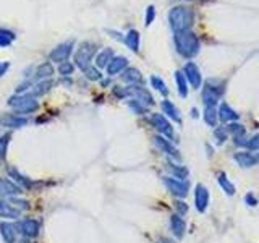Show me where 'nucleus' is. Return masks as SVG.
Returning a JSON list of instances; mask_svg holds the SVG:
<instances>
[{
    "instance_id": "nucleus-7",
    "label": "nucleus",
    "mask_w": 259,
    "mask_h": 243,
    "mask_svg": "<svg viewBox=\"0 0 259 243\" xmlns=\"http://www.w3.org/2000/svg\"><path fill=\"white\" fill-rule=\"evenodd\" d=\"M128 92H130V96H131L133 99L140 102L141 106H144L146 109L149 106L154 104V97H152V94L146 90V88L133 85V86H128Z\"/></svg>"
},
{
    "instance_id": "nucleus-12",
    "label": "nucleus",
    "mask_w": 259,
    "mask_h": 243,
    "mask_svg": "<svg viewBox=\"0 0 259 243\" xmlns=\"http://www.w3.org/2000/svg\"><path fill=\"white\" fill-rule=\"evenodd\" d=\"M194 204L200 213H204L209 204V190L201 183L196 185V190H194Z\"/></svg>"
},
{
    "instance_id": "nucleus-38",
    "label": "nucleus",
    "mask_w": 259,
    "mask_h": 243,
    "mask_svg": "<svg viewBox=\"0 0 259 243\" xmlns=\"http://www.w3.org/2000/svg\"><path fill=\"white\" fill-rule=\"evenodd\" d=\"M8 143H10V135H3V137H0V159H3L7 156Z\"/></svg>"
},
{
    "instance_id": "nucleus-48",
    "label": "nucleus",
    "mask_w": 259,
    "mask_h": 243,
    "mask_svg": "<svg viewBox=\"0 0 259 243\" xmlns=\"http://www.w3.org/2000/svg\"><path fill=\"white\" fill-rule=\"evenodd\" d=\"M191 112H193V114H191V115L194 117V119H196V117H198V110H196V109H193Z\"/></svg>"
},
{
    "instance_id": "nucleus-31",
    "label": "nucleus",
    "mask_w": 259,
    "mask_h": 243,
    "mask_svg": "<svg viewBox=\"0 0 259 243\" xmlns=\"http://www.w3.org/2000/svg\"><path fill=\"white\" fill-rule=\"evenodd\" d=\"M15 37H16L15 32L0 28V47H7V46H10L13 41H15Z\"/></svg>"
},
{
    "instance_id": "nucleus-41",
    "label": "nucleus",
    "mask_w": 259,
    "mask_h": 243,
    "mask_svg": "<svg viewBox=\"0 0 259 243\" xmlns=\"http://www.w3.org/2000/svg\"><path fill=\"white\" fill-rule=\"evenodd\" d=\"M214 135H216L217 141H219V143H224L225 139H227V135H229V130H227V128H217L216 132H214Z\"/></svg>"
},
{
    "instance_id": "nucleus-47",
    "label": "nucleus",
    "mask_w": 259,
    "mask_h": 243,
    "mask_svg": "<svg viewBox=\"0 0 259 243\" xmlns=\"http://www.w3.org/2000/svg\"><path fill=\"white\" fill-rule=\"evenodd\" d=\"M159 243H175L173 240H170V238H162Z\"/></svg>"
},
{
    "instance_id": "nucleus-6",
    "label": "nucleus",
    "mask_w": 259,
    "mask_h": 243,
    "mask_svg": "<svg viewBox=\"0 0 259 243\" xmlns=\"http://www.w3.org/2000/svg\"><path fill=\"white\" fill-rule=\"evenodd\" d=\"M164 183L169 188V191L178 198H185L188 195L189 190V183L187 180H178L175 177H164Z\"/></svg>"
},
{
    "instance_id": "nucleus-44",
    "label": "nucleus",
    "mask_w": 259,
    "mask_h": 243,
    "mask_svg": "<svg viewBox=\"0 0 259 243\" xmlns=\"http://www.w3.org/2000/svg\"><path fill=\"white\" fill-rule=\"evenodd\" d=\"M175 208H177V211L182 213V214H185L188 211V206L183 203V201H175Z\"/></svg>"
},
{
    "instance_id": "nucleus-43",
    "label": "nucleus",
    "mask_w": 259,
    "mask_h": 243,
    "mask_svg": "<svg viewBox=\"0 0 259 243\" xmlns=\"http://www.w3.org/2000/svg\"><path fill=\"white\" fill-rule=\"evenodd\" d=\"M246 146L251 149V151H256V149H259V133L256 135V137H253L249 141L246 143Z\"/></svg>"
},
{
    "instance_id": "nucleus-21",
    "label": "nucleus",
    "mask_w": 259,
    "mask_h": 243,
    "mask_svg": "<svg viewBox=\"0 0 259 243\" xmlns=\"http://www.w3.org/2000/svg\"><path fill=\"white\" fill-rule=\"evenodd\" d=\"M170 227H172L173 235L177 238H182L185 235V230H187V224H185L183 217H180L178 214H173L172 219H170Z\"/></svg>"
},
{
    "instance_id": "nucleus-33",
    "label": "nucleus",
    "mask_w": 259,
    "mask_h": 243,
    "mask_svg": "<svg viewBox=\"0 0 259 243\" xmlns=\"http://www.w3.org/2000/svg\"><path fill=\"white\" fill-rule=\"evenodd\" d=\"M151 85H152V88H156L160 94H164V96L169 94V88L164 83V79H160L159 76H156V75H154V76H151Z\"/></svg>"
},
{
    "instance_id": "nucleus-10",
    "label": "nucleus",
    "mask_w": 259,
    "mask_h": 243,
    "mask_svg": "<svg viewBox=\"0 0 259 243\" xmlns=\"http://www.w3.org/2000/svg\"><path fill=\"white\" fill-rule=\"evenodd\" d=\"M28 125L26 117L16 115V114H2L0 115V127L5 128H21Z\"/></svg>"
},
{
    "instance_id": "nucleus-9",
    "label": "nucleus",
    "mask_w": 259,
    "mask_h": 243,
    "mask_svg": "<svg viewBox=\"0 0 259 243\" xmlns=\"http://www.w3.org/2000/svg\"><path fill=\"white\" fill-rule=\"evenodd\" d=\"M72 52H73V43L68 41V43L57 46V47L50 52V60H52V62H57V63L67 62L68 57L72 55Z\"/></svg>"
},
{
    "instance_id": "nucleus-15",
    "label": "nucleus",
    "mask_w": 259,
    "mask_h": 243,
    "mask_svg": "<svg viewBox=\"0 0 259 243\" xmlns=\"http://www.w3.org/2000/svg\"><path fill=\"white\" fill-rule=\"evenodd\" d=\"M21 216V211L12 206L8 201L0 199V219H18Z\"/></svg>"
},
{
    "instance_id": "nucleus-25",
    "label": "nucleus",
    "mask_w": 259,
    "mask_h": 243,
    "mask_svg": "<svg viewBox=\"0 0 259 243\" xmlns=\"http://www.w3.org/2000/svg\"><path fill=\"white\" fill-rule=\"evenodd\" d=\"M54 86V81L52 79H43V81H39V83H36L34 86H32V92L31 94L32 96H44V94H47V92L50 91V88Z\"/></svg>"
},
{
    "instance_id": "nucleus-14",
    "label": "nucleus",
    "mask_w": 259,
    "mask_h": 243,
    "mask_svg": "<svg viewBox=\"0 0 259 243\" xmlns=\"http://www.w3.org/2000/svg\"><path fill=\"white\" fill-rule=\"evenodd\" d=\"M16 228H20V232L28 238H36L39 235V222L34 219H25L18 224Z\"/></svg>"
},
{
    "instance_id": "nucleus-17",
    "label": "nucleus",
    "mask_w": 259,
    "mask_h": 243,
    "mask_svg": "<svg viewBox=\"0 0 259 243\" xmlns=\"http://www.w3.org/2000/svg\"><path fill=\"white\" fill-rule=\"evenodd\" d=\"M127 65H128V59L127 57H122V55L114 57L112 60H110V63L107 65V73L110 75V76H114V75L123 72V70L127 68Z\"/></svg>"
},
{
    "instance_id": "nucleus-5",
    "label": "nucleus",
    "mask_w": 259,
    "mask_h": 243,
    "mask_svg": "<svg viewBox=\"0 0 259 243\" xmlns=\"http://www.w3.org/2000/svg\"><path fill=\"white\" fill-rule=\"evenodd\" d=\"M96 49L97 47L94 43H81L80 49H78L75 54L76 67H80L83 72H85L87 67H91V60L96 55Z\"/></svg>"
},
{
    "instance_id": "nucleus-45",
    "label": "nucleus",
    "mask_w": 259,
    "mask_h": 243,
    "mask_svg": "<svg viewBox=\"0 0 259 243\" xmlns=\"http://www.w3.org/2000/svg\"><path fill=\"white\" fill-rule=\"evenodd\" d=\"M8 68H10V63H8V62H0V76H3Z\"/></svg>"
},
{
    "instance_id": "nucleus-23",
    "label": "nucleus",
    "mask_w": 259,
    "mask_h": 243,
    "mask_svg": "<svg viewBox=\"0 0 259 243\" xmlns=\"http://www.w3.org/2000/svg\"><path fill=\"white\" fill-rule=\"evenodd\" d=\"M123 43L128 46L130 50L138 52V50H140V32L136 30H130L127 32V36L123 37Z\"/></svg>"
},
{
    "instance_id": "nucleus-29",
    "label": "nucleus",
    "mask_w": 259,
    "mask_h": 243,
    "mask_svg": "<svg viewBox=\"0 0 259 243\" xmlns=\"http://www.w3.org/2000/svg\"><path fill=\"white\" fill-rule=\"evenodd\" d=\"M217 182H219L220 188L224 190L229 196H233L235 193H237V188H235V185L229 179H227V175L224 174V172H220V174H219V177H217Z\"/></svg>"
},
{
    "instance_id": "nucleus-46",
    "label": "nucleus",
    "mask_w": 259,
    "mask_h": 243,
    "mask_svg": "<svg viewBox=\"0 0 259 243\" xmlns=\"http://www.w3.org/2000/svg\"><path fill=\"white\" fill-rule=\"evenodd\" d=\"M245 201H246V203H249V206H256V204H258V199L254 198L253 195H248L246 198H245Z\"/></svg>"
},
{
    "instance_id": "nucleus-16",
    "label": "nucleus",
    "mask_w": 259,
    "mask_h": 243,
    "mask_svg": "<svg viewBox=\"0 0 259 243\" xmlns=\"http://www.w3.org/2000/svg\"><path fill=\"white\" fill-rule=\"evenodd\" d=\"M0 235H2L5 243L16 242V226L10 222H0Z\"/></svg>"
},
{
    "instance_id": "nucleus-24",
    "label": "nucleus",
    "mask_w": 259,
    "mask_h": 243,
    "mask_svg": "<svg viewBox=\"0 0 259 243\" xmlns=\"http://www.w3.org/2000/svg\"><path fill=\"white\" fill-rule=\"evenodd\" d=\"M7 172H8V175H10L12 179L16 182V183H18V186H21L23 190H29L31 186H32L31 180H29V179H26L25 175H21L20 172H18V170L15 169V167H8V169H7Z\"/></svg>"
},
{
    "instance_id": "nucleus-49",
    "label": "nucleus",
    "mask_w": 259,
    "mask_h": 243,
    "mask_svg": "<svg viewBox=\"0 0 259 243\" xmlns=\"http://www.w3.org/2000/svg\"><path fill=\"white\" fill-rule=\"evenodd\" d=\"M18 243H29V240H28V238H21V240L18 242Z\"/></svg>"
},
{
    "instance_id": "nucleus-34",
    "label": "nucleus",
    "mask_w": 259,
    "mask_h": 243,
    "mask_svg": "<svg viewBox=\"0 0 259 243\" xmlns=\"http://www.w3.org/2000/svg\"><path fill=\"white\" fill-rule=\"evenodd\" d=\"M169 170L172 172V174L175 175V179H178V180H185L188 177V169H187V167L169 164Z\"/></svg>"
},
{
    "instance_id": "nucleus-20",
    "label": "nucleus",
    "mask_w": 259,
    "mask_h": 243,
    "mask_svg": "<svg viewBox=\"0 0 259 243\" xmlns=\"http://www.w3.org/2000/svg\"><path fill=\"white\" fill-rule=\"evenodd\" d=\"M154 143H156V146L162 149L164 152H167L169 156H172V157H178V151H177V148L173 146L172 143L169 141V139H165L164 137H156L154 138Z\"/></svg>"
},
{
    "instance_id": "nucleus-37",
    "label": "nucleus",
    "mask_w": 259,
    "mask_h": 243,
    "mask_svg": "<svg viewBox=\"0 0 259 243\" xmlns=\"http://www.w3.org/2000/svg\"><path fill=\"white\" fill-rule=\"evenodd\" d=\"M8 203L12 204V206H15L16 209H20V211H26V209H29V203H28L26 199H16V198H8Z\"/></svg>"
},
{
    "instance_id": "nucleus-19",
    "label": "nucleus",
    "mask_w": 259,
    "mask_h": 243,
    "mask_svg": "<svg viewBox=\"0 0 259 243\" xmlns=\"http://www.w3.org/2000/svg\"><path fill=\"white\" fill-rule=\"evenodd\" d=\"M114 59V50L110 49V47H105L104 50H101L99 54L96 55V65L94 67H97V68H107V65L110 63V60Z\"/></svg>"
},
{
    "instance_id": "nucleus-32",
    "label": "nucleus",
    "mask_w": 259,
    "mask_h": 243,
    "mask_svg": "<svg viewBox=\"0 0 259 243\" xmlns=\"http://www.w3.org/2000/svg\"><path fill=\"white\" fill-rule=\"evenodd\" d=\"M204 120H206V123L209 125V127H216V125H217V120H219V117H217V109H216V107H206V110H204Z\"/></svg>"
},
{
    "instance_id": "nucleus-3",
    "label": "nucleus",
    "mask_w": 259,
    "mask_h": 243,
    "mask_svg": "<svg viewBox=\"0 0 259 243\" xmlns=\"http://www.w3.org/2000/svg\"><path fill=\"white\" fill-rule=\"evenodd\" d=\"M8 106L12 107L16 114H31L39 109V102L36 101V96L32 94H16L8 99Z\"/></svg>"
},
{
    "instance_id": "nucleus-2",
    "label": "nucleus",
    "mask_w": 259,
    "mask_h": 243,
    "mask_svg": "<svg viewBox=\"0 0 259 243\" xmlns=\"http://www.w3.org/2000/svg\"><path fill=\"white\" fill-rule=\"evenodd\" d=\"M169 21L173 32L189 31L193 25V12L187 7H175L169 13Z\"/></svg>"
},
{
    "instance_id": "nucleus-39",
    "label": "nucleus",
    "mask_w": 259,
    "mask_h": 243,
    "mask_svg": "<svg viewBox=\"0 0 259 243\" xmlns=\"http://www.w3.org/2000/svg\"><path fill=\"white\" fill-rule=\"evenodd\" d=\"M154 18H156V8L149 5L146 10V26H151L152 21H154Z\"/></svg>"
},
{
    "instance_id": "nucleus-42",
    "label": "nucleus",
    "mask_w": 259,
    "mask_h": 243,
    "mask_svg": "<svg viewBox=\"0 0 259 243\" xmlns=\"http://www.w3.org/2000/svg\"><path fill=\"white\" fill-rule=\"evenodd\" d=\"M229 130L230 133H233V135H243L245 133V128L242 127L240 123H232V125H229Z\"/></svg>"
},
{
    "instance_id": "nucleus-35",
    "label": "nucleus",
    "mask_w": 259,
    "mask_h": 243,
    "mask_svg": "<svg viewBox=\"0 0 259 243\" xmlns=\"http://www.w3.org/2000/svg\"><path fill=\"white\" fill-rule=\"evenodd\" d=\"M85 75H86L87 79H91V81H99V79L102 78V75H101V70L97 68V67H92V65L85 70Z\"/></svg>"
},
{
    "instance_id": "nucleus-36",
    "label": "nucleus",
    "mask_w": 259,
    "mask_h": 243,
    "mask_svg": "<svg viewBox=\"0 0 259 243\" xmlns=\"http://www.w3.org/2000/svg\"><path fill=\"white\" fill-rule=\"evenodd\" d=\"M73 72H75V65L72 62H62L58 65V73L63 75V76H70V75H73Z\"/></svg>"
},
{
    "instance_id": "nucleus-18",
    "label": "nucleus",
    "mask_w": 259,
    "mask_h": 243,
    "mask_svg": "<svg viewBox=\"0 0 259 243\" xmlns=\"http://www.w3.org/2000/svg\"><path fill=\"white\" fill-rule=\"evenodd\" d=\"M54 75V67L50 62L41 63L38 68H36V75L32 76V83L34 81H43V79H49Z\"/></svg>"
},
{
    "instance_id": "nucleus-22",
    "label": "nucleus",
    "mask_w": 259,
    "mask_h": 243,
    "mask_svg": "<svg viewBox=\"0 0 259 243\" xmlns=\"http://www.w3.org/2000/svg\"><path fill=\"white\" fill-rule=\"evenodd\" d=\"M217 117L220 119V122H230V120H237L238 119V114L229 104L222 102L220 107L217 109Z\"/></svg>"
},
{
    "instance_id": "nucleus-40",
    "label": "nucleus",
    "mask_w": 259,
    "mask_h": 243,
    "mask_svg": "<svg viewBox=\"0 0 259 243\" xmlns=\"http://www.w3.org/2000/svg\"><path fill=\"white\" fill-rule=\"evenodd\" d=\"M128 106L131 107V109L135 110L136 114H143V112H146V107H144V106H141L140 102H138V101H135V99L128 101Z\"/></svg>"
},
{
    "instance_id": "nucleus-13",
    "label": "nucleus",
    "mask_w": 259,
    "mask_h": 243,
    "mask_svg": "<svg viewBox=\"0 0 259 243\" xmlns=\"http://www.w3.org/2000/svg\"><path fill=\"white\" fill-rule=\"evenodd\" d=\"M152 123H154V127L159 130V132L164 135L165 138L169 139H173V127L170 125V122L165 119L162 114H154L152 115Z\"/></svg>"
},
{
    "instance_id": "nucleus-1",
    "label": "nucleus",
    "mask_w": 259,
    "mask_h": 243,
    "mask_svg": "<svg viewBox=\"0 0 259 243\" xmlns=\"http://www.w3.org/2000/svg\"><path fill=\"white\" fill-rule=\"evenodd\" d=\"M175 47L177 52L185 59H193L200 54V39L191 31H180L175 32Z\"/></svg>"
},
{
    "instance_id": "nucleus-8",
    "label": "nucleus",
    "mask_w": 259,
    "mask_h": 243,
    "mask_svg": "<svg viewBox=\"0 0 259 243\" xmlns=\"http://www.w3.org/2000/svg\"><path fill=\"white\" fill-rule=\"evenodd\" d=\"M183 75H185V78H187V81L194 88V90H198V88L201 86L202 76H201L200 68H198V65L194 63V62H188L187 65H185Z\"/></svg>"
},
{
    "instance_id": "nucleus-26",
    "label": "nucleus",
    "mask_w": 259,
    "mask_h": 243,
    "mask_svg": "<svg viewBox=\"0 0 259 243\" xmlns=\"http://www.w3.org/2000/svg\"><path fill=\"white\" fill-rule=\"evenodd\" d=\"M162 110H164V114H167L172 120L177 122V123H182V115H180V110L170 101L162 102Z\"/></svg>"
},
{
    "instance_id": "nucleus-30",
    "label": "nucleus",
    "mask_w": 259,
    "mask_h": 243,
    "mask_svg": "<svg viewBox=\"0 0 259 243\" xmlns=\"http://www.w3.org/2000/svg\"><path fill=\"white\" fill-rule=\"evenodd\" d=\"M175 81H177V86H178V94L182 97H187L188 96V81L185 78L183 72H175Z\"/></svg>"
},
{
    "instance_id": "nucleus-11",
    "label": "nucleus",
    "mask_w": 259,
    "mask_h": 243,
    "mask_svg": "<svg viewBox=\"0 0 259 243\" xmlns=\"http://www.w3.org/2000/svg\"><path fill=\"white\" fill-rule=\"evenodd\" d=\"M23 191L25 190H23L21 186H18L15 182H12L10 179H0V199L21 195Z\"/></svg>"
},
{
    "instance_id": "nucleus-27",
    "label": "nucleus",
    "mask_w": 259,
    "mask_h": 243,
    "mask_svg": "<svg viewBox=\"0 0 259 243\" xmlns=\"http://www.w3.org/2000/svg\"><path fill=\"white\" fill-rule=\"evenodd\" d=\"M141 72L138 68H127L123 70L122 79L125 83H130V85H136V83L141 81Z\"/></svg>"
},
{
    "instance_id": "nucleus-28",
    "label": "nucleus",
    "mask_w": 259,
    "mask_h": 243,
    "mask_svg": "<svg viewBox=\"0 0 259 243\" xmlns=\"http://www.w3.org/2000/svg\"><path fill=\"white\" fill-rule=\"evenodd\" d=\"M235 161L242 167H253L258 162V157L253 156L251 152H238L237 156H235Z\"/></svg>"
},
{
    "instance_id": "nucleus-4",
    "label": "nucleus",
    "mask_w": 259,
    "mask_h": 243,
    "mask_svg": "<svg viewBox=\"0 0 259 243\" xmlns=\"http://www.w3.org/2000/svg\"><path fill=\"white\" fill-rule=\"evenodd\" d=\"M222 94H224V85H220V81H216V79H209L202 91V101L206 107H216Z\"/></svg>"
}]
</instances>
